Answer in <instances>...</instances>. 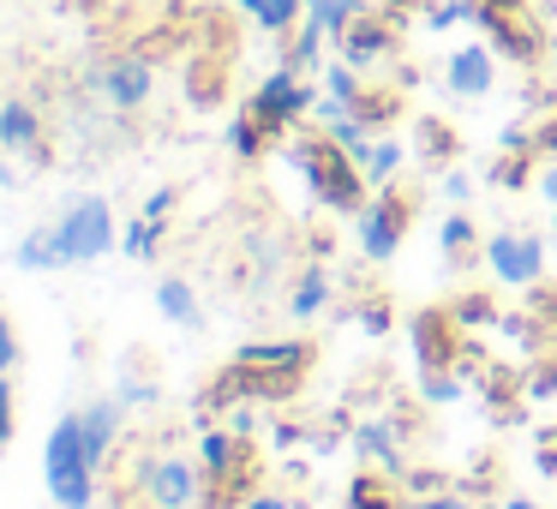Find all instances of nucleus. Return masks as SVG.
Here are the masks:
<instances>
[{
    "label": "nucleus",
    "instance_id": "17",
    "mask_svg": "<svg viewBox=\"0 0 557 509\" xmlns=\"http://www.w3.org/2000/svg\"><path fill=\"white\" fill-rule=\"evenodd\" d=\"M354 456H366L372 468H384V473H408V461H401V444H396V432H389L384 420H366V425H354Z\"/></svg>",
    "mask_w": 557,
    "mask_h": 509
},
{
    "label": "nucleus",
    "instance_id": "31",
    "mask_svg": "<svg viewBox=\"0 0 557 509\" xmlns=\"http://www.w3.org/2000/svg\"><path fill=\"white\" fill-rule=\"evenodd\" d=\"M425 25H432V30L480 25V0H437V7H425Z\"/></svg>",
    "mask_w": 557,
    "mask_h": 509
},
{
    "label": "nucleus",
    "instance_id": "11",
    "mask_svg": "<svg viewBox=\"0 0 557 509\" xmlns=\"http://www.w3.org/2000/svg\"><path fill=\"white\" fill-rule=\"evenodd\" d=\"M408 342L420 372H437V365H461V318L449 306H425V312L408 318Z\"/></svg>",
    "mask_w": 557,
    "mask_h": 509
},
{
    "label": "nucleus",
    "instance_id": "22",
    "mask_svg": "<svg viewBox=\"0 0 557 509\" xmlns=\"http://www.w3.org/2000/svg\"><path fill=\"white\" fill-rule=\"evenodd\" d=\"M324 37H330V30L318 25L312 13H306V25L288 30V66H294V73H306V78L318 73V61H324Z\"/></svg>",
    "mask_w": 557,
    "mask_h": 509
},
{
    "label": "nucleus",
    "instance_id": "48",
    "mask_svg": "<svg viewBox=\"0 0 557 509\" xmlns=\"http://www.w3.org/2000/svg\"><path fill=\"white\" fill-rule=\"evenodd\" d=\"M504 509H540V504H533V497H509Z\"/></svg>",
    "mask_w": 557,
    "mask_h": 509
},
{
    "label": "nucleus",
    "instance_id": "37",
    "mask_svg": "<svg viewBox=\"0 0 557 509\" xmlns=\"http://www.w3.org/2000/svg\"><path fill=\"white\" fill-rule=\"evenodd\" d=\"M114 396H121L126 408H150V401H162V389L145 384V377H121V384H114Z\"/></svg>",
    "mask_w": 557,
    "mask_h": 509
},
{
    "label": "nucleus",
    "instance_id": "32",
    "mask_svg": "<svg viewBox=\"0 0 557 509\" xmlns=\"http://www.w3.org/2000/svg\"><path fill=\"white\" fill-rule=\"evenodd\" d=\"M449 312L461 318V330H480V324H497V306H492V294H461V300H449Z\"/></svg>",
    "mask_w": 557,
    "mask_h": 509
},
{
    "label": "nucleus",
    "instance_id": "30",
    "mask_svg": "<svg viewBox=\"0 0 557 509\" xmlns=\"http://www.w3.org/2000/svg\"><path fill=\"white\" fill-rule=\"evenodd\" d=\"M420 396L432 401V408H449V401H461V377H456V365H437V372H420Z\"/></svg>",
    "mask_w": 557,
    "mask_h": 509
},
{
    "label": "nucleus",
    "instance_id": "34",
    "mask_svg": "<svg viewBox=\"0 0 557 509\" xmlns=\"http://www.w3.org/2000/svg\"><path fill=\"white\" fill-rule=\"evenodd\" d=\"M354 318H360L366 336H389V324H396V312H389L384 294H372V300H354Z\"/></svg>",
    "mask_w": 557,
    "mask_h": 509
},
{
    "label": "nucleus",
    "instance_id": "36",
    "mask_svg": "<svg viewBox=\"0 0 557 509\" xmlns=\"http://www.w3.org/2000/svg\"><path fill=\"white\" fill-rule=\"evenodd\" d=\"M420 150H425V162L456 157V133H444V121H420Z\"/></svg>",
    "mask_w": 557,
    "mask_h": 509
},
{
    "label": "nucleus",
    "instance_id": "27",
    "mask_svg": "<svg viewBox=\"0 0 557 509\" xmlns=\"http://www.w3.org/2000/svg\"><path fill=\"white\" fill-rule=\"evenodd\" d=\"M306 13H312L318 25L330 30V37H342V30H348L354 18L366 13V0H318V7H306Z\"/></svg>",
    "mask_w": 557,
    "mask_h": 509
},
{
    "label": "nucleus",
    "instance_id": "44",
    "mask_svg": "<svg viewBox=\"0 0 557 509\" xmlns=\"http://www.w3.org/2000/svg\"><path fill=\"white\" fill-rule=\"evenodd\" d=\"M540 193H545V204L557 210V162H540Z\"/></svg>",
    "mask_w": 557,
    "mask_h": 509
},
{
    "label": "nucleus",
    "instance_id": "12",
    "mask_svg": "<svg viewBox=\"0 0 557 509\" xmlns=\"http://www.w3.org/2000/svg\"><path fill=\"white\" fill-rule=\"evenodd\" d=\"M97 90H102V102H109L114 114H133V109H145L150 90H157V66H150L145 54H114V61L97 73Z\"/></svg>",
    "mask_w": 557,
    "mask_h": 509
},
{
    "label": "nucleus",
    "instance_id": "23",
    "mask_svg": "<svg viewBox=\"0 0 557 509\" xmlns=\"http://www.w3.org/2000/svg\"><path fill=\"white\" fill-rule=\"evenodd\" d=\"M162 234H169V222H162V216H145V210H138V216L121 228V252L138 258V264H150V258L162 252Z\"/></svg>",
    "mask_w": 557,
    "mask_h": 509
},
{
    "label": "nucleus",
    "instance_id": "20",
    "mask_svg": "<svg viewBox=\"0 0 557 509\" xmlns=\"http://www.w3.org/2000/svg\"><path fill=\"white\" fill-rule=\"evenodd\" d=\"M324 300H330V270L324 264H306L300 276H294V288H288V318H318L324 312Z\"/></svg>",
    "mask_w": 557,
    "mask_h": 509
},
{
    "label": "nucleus",
    "instance_id": "47",
    "mask_svg": "<svg viewBox=\"0 0 557 509\" xmlns=\"http://www.w3.org/2000/svg\"><path fill=\"white\" fill-rule=\"evenodd\" d=\"M377 7H389V13H408L413 0H377Z\"/></svg>",
    "mask_w": 557,
    "mask_h": 509
},
{
    "label": "nucleus",
    "instance_id": "45",
    "mask_svg": "<svg viewBox=\"0 0 557 509\" xmlns=\"http://www.w3.org/2000/svg\"><path fill=\"white\" fill-rule=\"evenodd\" d=\"M533 150H540V157H545V150H557V121H545L540 133H533Z\"/></svg>",
    "mask_w": 557,
    "mask_h": 509
},
{
    "label": "nucleus",
    "instance_id": "38",
    "mask_svg": "<svg viewBox=\"0 0 557 509\" xmlns=\"http://www.w3.org/2000/svg\"><path fill=\"white\" fill-rule=\"evenodd\" d=\"M13 425H18V401H13V384L0 377V449L13 444Z\"/></svg>",
    "mask_w": 557,
    "mask_h": 509
},
{
    "label": "nucleus",
    "instance_id": "40",
    "mask_svg": "<svg viewBox=\"0 0 557 509\" xmlns=\"http://www.w3.org/2000/svg\"><path fill=\"white\" fill-rule=\"evenodd\" d=\"M401 509H468V504H461L456 492H432V497H408Z\"/></svg>",
    "mask_w": 557,
    "mask_h": 509
},
{
    "label": "nucleus",
    "instance_id": "8",
    "mask_svg": "<svg viewBox=\"0 0 557 509\" xmlns=\"http://www.w3.org/2000/svg\"><path fill=\"white\" fill-rule=\"evenodd\" d=\"M408 228H413V193H396V186H377L372 204L354 216V240L372 264H389L408 240Z\"/></svg>",
    "mask_w": 557,
    "mask_h": 509
},
{
    "label": "nucleus",
    "instance_id": "39",
    "mask_svg": "<svg viewBox=\"0 0 557 509\" xmlns=\"http://www.w3.org/2000/svg\"><path fill=\"white\" fill-rule=\"evenodd\" d=\"M13 365H18V330H13V318L0 312V377L13 372Z\"/></svg>",
    "mask_w": 557,
    "mask_h": 509
},
{
    "label": "nucleus",
    "instance_id": "21",
    "mask_svg": "<svg viewBox=\"0 0 557 509\" xmlns=\"http://www.w3.org/2000/svg\"><path fill=\"white\" fill-rule=\"evenodd\" d=\"M13 264L25 270V276H49V270H61V258H54V234H49V222H37L30 234H18Z\"/></svg>",
    "mask_w": 557,
    "mask_h": 509
},
{
    "label": "nucleus",
    "instance_id": "9",
    "mask_svg": "<svg viewBox=\"0 0 557 509\" xmlns=\"http://www.w3.org/2000/svg\"><path fill=\"white\" fill-rule=\"evenodd\" d=\"M480 258H485V270H492L504 288H533V282L545 276V240L540 234H521V228L485 234Z\"/></svg>",
    "mask_w": 557,
    "mask_h": 509
},
{
    "label": "nucleus",
    "instance_id": "13",
    "mask_svg": "<svg viewBox=\"0 0 557 509\" xmlns=\"http://www.w3.org/2000/svg\"><path fill=\"white\" fill-rule=\"evenodd\" d=\"M126 401L121 396H97L90 408H78V420H85V456H90V468H109V456H114V444H121V425H126Z\"/></svg>",
    "mask_w": 557,
    "mask_h": 509
},
{
    "label": "nucleus",
    "instance_id": "7",
    "mask_svg": "<svg viewBox=\"0 0 557 509\" xmlns=\"http://www.w3.org/2000/svg\"><path fill=\"white\" fill-rule=\"evenodd\" d=\"M312 109H318V90H312V78L294 73V66H276L270 78H258L252 102H246V114H252L270 138H282L288 126H300Z\"/></svg>",
    "mask_w": 557,
    "mask_h": 509
},
{
    "label": "nucleus",
    "instance_id": "43",
    "mask_svg": "<svg viewBox=\"0 0 557 509\" xmlns=\"http://www.w3.org/2000/svg\"><path fill=\"white\" fill-rule=\"evenodd\" d=\"M145 216H162V222L174 216V186H162V193H150V198H145Z\"/></svg>",
    "mask_w": 557,
    "mask_h": 509
},
{
    "label": "nucleus",
    "instance_id": "16",
    "mask_svg": "<svg viewBox=\"0 0 557 509\" xmlns=\"http://www.w3.org/2000/svg\"><path fill=\"white\" fill-rule=\"evenodd\" d=\"M157 312L169 318L174 330H205V300L186 276H162L157 282Z\"/></svg>",
    "mask_w": 557,
    "mask_h": 509
},
{
    "label": "nucleus",
    "instance_id": "41",
    "mask_svg": "<svg viewBox=\"0 0 557 509\" xmlns=\"http://www.w3.org/2000/svg\"><path fill=\"white\" fill-rule=\"evenodd\" d=\"M240 509H294V497H282V492H264V485H258V492L246 497Z\"/></svg>",
    "mask_w": 557,
    "mask_h": 509
},
{
    "label": "nucleus",
    "instance_id": "28",
    "mask_svg": "<svg viewBox=\"0 0 557 509\" xmlns=\"http://www.w3.org/2000/svg\"><path fill=\"white\" fill-rule=\"evenodd\" d=\"M318 78H324V90H330V97H342V102H360V66H348V61H342V54H336V61H330V66H318Z\"/></svg>",
    "mask_w": 557,
    "mask_h": 509
},
{
    "label": "nucleus",
    "instance_id": "2",
    "mask_svg": "<svg viewBox=\"0 0 557 509\" xmlns=\"http://www.w3.org/2000/svg\"><path fill=\"white\" fill-rule=\"evenodd\" d=\"M288 157H294V169L306 174V193H312L324 210H336V216H360V210L372 204V181H366V169L330 133L300 138Z\"/></svg>",
    "mask_w": 557,
    "mask_h": 509
},
{
    "label": "nucleus",
    "instance_id": "18",
    "mask_svg": "<svg viewBox=\"0 0 557 509\" xmlns=\"http://www.w3.org/2000/svg\"><path fill=\"white\" fill-rule=\"evenodd\" d=\"M401 504H408V492H401L396 473H384V468L354 473V485H348V509H401Z\"/></svg>",
    "mask_w": 557,
    "mask_h": 509
},
{
    "label": "nucleus",
    "instance_id": "49",
    "mask_svg": "<svg viewBox=\"0 0 557 509\" xmlns=\"http://www.w3.org/2000/svg\"><path fill=\"white\" fill-rule=\"evenodd\" d=\"M480 7H521V0H480Z\"/></svg>",
    "mask_w": 557,
    "mask_h": 509
},
{
    "label": "nucleus",
    "instance_id": "3",
    "mask_svg": "<svg viewBox=\"0 0 557 509\" xmlns=\"http://www.w3.org/2000/svg\"><path fill=\"white\" fill-rule=\"evenodd\" d=\"M198 468H205V509H240L264 485V456L252 449V437L228 432V425H205Z\"/></svg>",
    "mask_w": 557,
    "mask_h": 509
},
{
    "label": "nucleus",
    "instance_id": "10",
    "mask_svg": "<svg viewBox=\"0 0 557 509\" xmlns=\"http://www.w3.org/2000/svg\"><path fill=\"white\" fill-rule=\"evenodd\" d=\"M396 42H401V13H389V7H366V13L336 37V49H342V61H348V66H360V73H366V66L389 61Z\"/></svg>",
    "mask_w": 557,
    "mask_h": 509
},
{
    "label": "nucleus",
    "instance_id": "14",
    "mask_svg": "<svg viewBox=\"0 0 557 509\" xmlns=\"http://www.w3.org/2000/svg\"><path fill=\"white\" fill-rule=\"evenodd\" d=\"M0 150H13L25 162H49V145H42V114L30 102L7 97L0 102Z\"/></svg>",
    "mask_w": 557,
    "mask_h": 509
},
{
    "label": "nucleus",
    "instance_id": "6",
    "mask_svg": "<svg viewBox=\"0 0 557 509\" xmlns=\"http://www.w3.org/2000/svg\"><path fill=\"white\" fill-rule=\"evenodd\" d=\"M133 480L150 509H198L205 504V468H198V456H181V449L145 456Z\"/></svg>",
    "mask_w": 557,
    "mask_h": 509
},
{
    "label": "nucleus",
    "instance_id": "26",
    "mask_svg": "<svg viewBox=\"0 0 557 509\" xmlns=\"http://www.w3.org/2000/svg\"><path fill=\"white\" fill-rule=\"evenodd\" d=\"M300 13H306V0H264V7L252 13V25L270 30V37H288V30L300 25Z\"/></svg>",
    "mask_w": 557,
    "mask_h": 509
},
{
    "label": "nucleus",
    "instance_id": "24",
    "mask_svg": "<svg viewBox=\"0 0 557 509\" xmlns=\"http://www.w3.org/2000/svg\"><path fill=\"white\" fill-rule=\"evenodd\" d=\"M401 162H408V145H401V138H372V150H366V181H372V193L377 186H396V169Z\"/></svg>",
    "mask_w": 557,
    "mask_h": 509
},
{
    "label": "nucleus",
    "instance_id": "15",
    "mask_svg": "<svg viewBox=\"0 0 557 509\" xmlns=\"http://www.w3.org/2000/svg\"><path fill=\"white\" fill-rule=\"evenodd\" d=\"M444 85H449V97H485V90L497 85V54L485 49V42L456 49L449 66H444Z\"/></svg>",
    "mask_w": 557,
    "mask_h": 509
},
{
    "label": "nucleus",
    "instance_id": "50",
    "mask_svg": "<svg viewBox=\"0 0 557 509\" xmlns=\"http://www.w3.org/2000/svg\"><path fill=\"white\" fill-rule=\"evenodd\" d=\"M552 228H557V216H552Z\"/></svg>",
    "mask_w": 557,
    "mask_h": 509
},
{
    "label": "nucleus",
    "instance_id": "33",
    "mask_svg": "<svg viewBox=\"0 0 557 509\" xmlns=\"http://www.w3.org/2000/svg\"><path fill=\"white\" fill-rule=\"evenodd\" d=\"M282 252H288V246H282L276 234H246V258L258 264V282H264V276H276Z\"/></svg>",
    "mask_w": 557,
    "mask_h": 509
},
{
    "label": "nucleus",
    "instance_id": "1",
    "mask_svg": "<svg viewBox=\"0 0 557 509\" xmlns=\"http://www.w3.org/2000/svg\"><path fill=\"white\" fill-rule=\"evenodd\" d=\"M312 360L318 348L312 342H252V348H240L228 365H222V377L205 389V401H198V425H210L216 413H228L234 401H288L294 389L312 377Z\"/></svg>",
    "mask_w": 557,
    "mask_h": 509
},
{
    "label": "nucleus",
    "instance_id": "29",
    "mask_svg": "<svg viewBox=\"0 0 557 509\" xmlns=\"http://www.w3.org/2000/svg\"><path fill=\"white\" fill-rule=\"evenodd\" d=\"M354 114H360L366 126H389L401 114V97L396 90H360V102H354Z\"/></svg>",
    "mask_w": 557,
    "mask_h": 509
},
{
    "label": "nucleus",
    "instance_id": "46",
    "mask_svg": "<svg viewBox=\"0 0 557 509\" xmlns=\"http://www.w3.org/2000/svg\"><path fill=\"white\" fill-rule=\"evenodd\" d=\"M18 181H25V174H13V169H7V162H0V193H13Z\"/></svg>",
    "mask_w": 557,
    "mask_h": 509
},
{
    "label": "nucleus",
    "instance_id": "25",
    "mask_svg": "<svg viewBox=\"0 0 557 509\" xmlns=\"http://www.w3.org/2000/svg\"><path fill=\"white\" fill-rule=\"evenodd\" d=\"M270 145H276V138H270L264 126L252 121V114H246V109L234 114V126H228V150H234V157H240V162H258Z\"/></svg>",
    "mask_w": 557,
    "mask_h": 509
},
{
    "label": "nucleus",
    "instance_id": "4",
    "mask_svg": "<svg viewBox=\"0 0 557 509\" xmlns=\"http://www.w3.org/2000/svg\"><path fill=\"white\" fill-rule=\"evenodd\" d=\"M121 228H126V222H114V204H109L102 193H78V198H66L61 216L49 222L61 270L102 264V258H109L114 246H121Z\"/></svg>",
    "mask_w": 557,
    "mask_h": 509
},
{
    "label": "nucleus",
    "instance_id": "42",
    "mask_svg": "<svg viewBox=\"0 0 557 509\" xmlns=\"http://www.w3.org/2000/svg\"><path fill=\"white\" fill-rule=\"evenodd\" d=\"M468 193H473V181L449 169V174H444V198H449V204H468Z\"/></svg>",
    "mask_w": 557,
    "mask_h": 509
},
{
    "label": "nucleus",
    "instance_id": "35",
    "mask_svg": "<svg viewBox=\"0 0 557 509\" xmlns=\"http://www.w3.org/2000/svg\"><path fill=\"white\" fill-rule=\"evenodd\" d=\"M222 90H228V85H222V66H193V102H198V109H216Z\"/></svg>",
    "mask_w": 557,
    "mask_h": 509
},
{
    "label": "nucleus",
    "instance_id": "5",
    "mask_svg": "<svg viewBox=\"0 0 557 509\" xmlns=\"http://www.w3.org/2000/svg\"><path fill=\"white\" fill-rule=\"evenodd\" d=\"M97 480L85 456V420L78 413H61L49 425V444H42V485H49L54 509H97Z\"/></svg>",
    "mask_w": 557,
    "mask_h": 509
},
{
    "label": "nucleus",
    "instance_id": "19",
    "mask_svg": "<svg viewBox=\"0 0 557 509\" xmlns=\"http://www.w3.org/2000/svg\"><path fill=\"white\" fill-rule=\"evenodd\" d=\"M437 240H444V258H449V264H456V270H468L473 264V252H480V228H473V216H468V210H449V216H444V228H437Z\"/></svg>",
    "mask_w": 557,
    "mask_h": 509
}]
</instances>
